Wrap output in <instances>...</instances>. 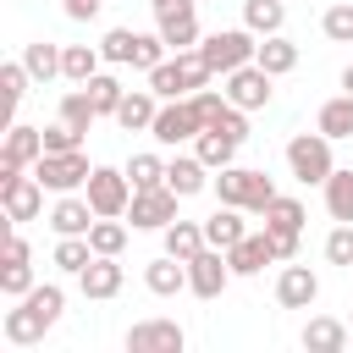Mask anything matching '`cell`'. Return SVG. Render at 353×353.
I'll return each mask as SVG.
<instances>
[{"mask_svg":"<svg viewBox=\"0 0 353 353\" xmlns=\"http://www.w3.org/2000/svg\"><path fill=\"white\" fill-rule=\"evenodd\" d=\"M298 243H303V232H270V248H276V265H287V259H298Z\"/></svg>","mask_w":353,"mask_h":353,"instance_id":"47","label":"cell"},{"mask_svg":"<svg viewBox=\"0 0 353 353\" xmlns=\"http://www.w3.org/2000/svg\"><path fill=\"white\" fill-rule=\"evenodd\" d=\"M342 88H347V94H353V61H347V66H342Z\"/></svg>","mask_w":353,"mask_h":353,"instance_id":"50","label":"cell"},{"mask_svg":"<svg viewBox=\"0 0 353 353\" xmlns=\"http://www.w3.org/2000/svg\"><path fill=\"white\" fill-rule=\"evenodd\" d=\"M55 116H61L66 127H77L83 138H88V132H94V121H99V110H94V99H88V88H83V83L61 94V105H55Z\"/></svg>","mask_w":353,"mask_h":353,"instance_id":"31","label":"cell"},{"mask_svg":"<svg viewBox=\"0 0 353 353\" xmlns=\"http://www.w3.org/2000/svg\"><path fill=\"white\" fill-rule=\"evenodd\" d=\"M320 33H325L331 44H353V0H331V6L320 11Z\"/></svg>","mask_w":353,"mask_h":353,"instance_id":"39","label":"cell"},{"mask_svg":"<svg viewBox=\"0 0 353 353\" xmlns=\"http://www.w3.org/2000/svg\"><path fill=\"white\" fill-rule=\"evenodd\" d=\"M132 44H138V28H110V33L99 39V55H105L110 66H132Z\"/></svg>","mask_w":353,"mask_h":353,"instance_id":"41","label":"cell"},{"mask_svg":"<svg viewBox=\"0 0 353 353\" xmlns=\"http://www.w3.org/2000/svg\"><path fill=\"white\" fill-rule=\"evenodd\" d=\"M281 22H287V0H243V28L248 33H281Z\"/></svg>","mask_w":353,"mask_h":353,"instance_id":"33","label":"cell"},{"mask_svg":"<svg viewBox=\"0 0 353 353\" xmlns=\"http://www.w3.org/2000/svg\"><path fill=\"white\" fill-rule=\"evenodd\" d=\"M88 243H94V254H116V259H121V248H127V221H121V215H99V221L88 226Z\"/></svg>","mask_w":353,"mask_h":353,"instance_id":"37","label":"cell"},{"mask_svg":"<svg viewBox=\"0 0 353 353\" xmlns=\"http://www.w3.org/2000/svg\"><path fill=\"white\" fill-rule=\"evenodd\" d=\"M320 193H325V215H331V221H353V171L336 165Z\"/></svg>","mask_w":353,"mask_h":353,"instance_id":"35","label":"cell"},{"mask_svg":"<svg viewBox=\"0 0 353 353\" xmlns=\"http://www.w3.org/2000/svg\"><path fill=\"white\" fill-rule=\"evenodd\" d=\"M325 265L353 270V221H336V226L325 232Z\"/></svg>","mask_w":353,"mask_h":353,"instance_id":"44","label":"cell"},{"mask_svg":"<svg viewBox=\"0 0 353 353\" xmlns=\"http://www.w3.org/2000/svg\"><path fill=\"white\" fill-rule=\"evenodd\" d=\"M226 259H232V276H259L265 265H276V248H270V232L259 226V232H248L237 248H226Z\"/></svg>","mask_w":353,"mask_h":353,"instance_id":"22","label":"cell"},{"mask_svg":"<svg viewBox=\"0 0 353 353\" xmlns=\"http://www.w3.org/2000/svg\"><path fill=\"white\" fill-rule=\"evenodd\" d=\"M28 303H33V309H39V314L55 325V320L66 314V287H61V281H39V287L28 292Z\"/></svg>","mask_w":353,"mask_h":353,"instance_id":"43","label":"cell"},{"mask_svg":"<svg viewBox=\"0 0 353 353\" xmlns=\"http://www.w3.org/2000/svg\"><path fill=\"white\" fill-rule=\"evenodd\" d=\"M254 61H259L270 77H287V72L298 66V44H292L287 33H265V39H259V50H254Z\"/></svg>","mask_w":353,"mask_h":353,"instance_id":"26","label":"cell"},{"mask_svg":"<svg viewBox=\"0 0 353 353\" xmlns=\"http://www.w3.org/2000/svg\"><path fill=\"white\" fill-rule=\"evenodd\" d=\"M0 83H6V110H17V105L28 99V83H33V77H28L22 61H6V66H0Z\"/></svg>","mask_w":353,"mask_h":353,"instance_id":"45","label":"cell"},{"mask_svg":"<svg viewBox=\"0 0 353 353\" xmlns=\"http://www.w3.org/2000/svg\"><path fill=\"white\" fill-rule=\"evenodd\" d=\"M199 132H204V121H199L193 99H160V116H154V127H149V138H154L160 149H182V143H193Z\"/></svg>","mask_w":353,"mask_h":353,"instance_id":"5","label":"cell"},{"mask_svg":"<svg viewBox=\"0 0 353 353\" xmlns=\"http://www.w3.org/2000/svg\"><path fill=\"white\" fill-rule=\"evenodd\" d=\"M303 221H309V210H303V199H292V193H276V199L265 204V215H259L265 232H303Z\"/></svg>","mask_w":353,"mask_h":353,"instance_id":"28","label":"cell"},{"mask_svg":"<svg viewBox=\"0 0 353 353\" xmlns=\"http://www.w3.org/2000/svg\"><path fill=\"white\" fill-rule=\"evenodd\" d=\"M22 66H28V77H33V83H50V77H61V44H50V39H33V44H22Z\"/></svg>","mask_w":353,"mask_h":353,"instance_id":"32","label":"cell"},{"mask_svg":"<svg viewBox=\"0 0 353 353\" xmlns=\"http://www.w3.org/2000/svg\"><path fill=\"white\" fill-rule=\"evenodd\" d=\"M210 193H215L221 204H237V210H248V215H265V204L276 199V182H270L265 171H254V165H221L215 182H210Z\"/></svg>","mask_w":353,"mask_h":353,"instance_id":"2","label":"cell"},{"mask_svg":"<svg viewBox=\"0 0 353 353\" xmlns=\"http://www.w3.org/2000/svg\"><path fill=\"white\" fill-rule=\"evenodd\" d=\"M243 215L248 210H237V204H215V215H204V243L210 248H237L248 237V221Z\"/></svg>","mask_w":353,"mask_h":353,"instance_id":"21","label":"cell"},{"mask_svg":"<svg viewBox=\"0 0 353 353\" xmlns=\"http://www.w3.org/2000/svg\"><path fill=\"white\" fill-rule=\"evenodd\" d=\"M188 347V331L176 320H138L127 325V353H182Z\"/></svg>","mask_w":353,"mask_h":353,"instance_id":"12","label":"cell"},{"mask_svg":"<svg viewBox=\"0 0 353 353\" xmlns=\"http://www.w3.org/2000/svg\"><path fill=\"white\" fill-rule=\"evenodd\" d=\"M171 6H188V0H149V11H171Z\"/></svg>","mask_w":353,"mask_h":353,"instance_id":"49","label":"cell"},{"mask_svg":"<svg viewBox=\"0 0 353 353\" xmlns=\"http://www.w3.org/2000/svg\"><path fill=\"white\" fill-rule=\"evenodd\" d=\"M143 287H149L154 298H176V292H188V265H182L176 254H160V259L143 265Z\"/></svg>","mask_w":353,"mask_h":353,"instance_id":"23","label":"cell"},{"mask_svg":"<svg viewBox=\"0 0 353 353\" xmlns=\"http://www.w3.org/2000/svg\"><path fill=\"white\" fill-rule=\"evenodd\" d=\"M314 127L331 138V143H342V138H353V94L342 88V94H331L325 105H320V116H314Z\"/></svg>","mask_w":353,"mask_h":353,"instance_id":"25","label":"cell"},{"mask_svg":"<svg viewBox=\"0 0 353 353\" xmlns=\"http://www.w3.org/2000/svg\"><path fill=\"white\" fill-rule=\"evenodd\" d=\"M254 50H259V33H248V28H215V33H204V39H199V55L210 61V72H215V77H226V72L248 66V61H254Z\"/></svg>","mask_w":353,"mask_h":353,"instance_id":"4","label":"cell"},{"mask_svg":"<svg viewBox=\"0 0 353 353\" xmlns=\"http://www.w3.org/2000/svg\"><path fill=\"white\" fill-rule=\"evenodd\" d=\"M160 237H165V254H176L182 265H188L193 254H204V248H210V243H204V221H182V215H176Z\"/></svg>","mask_w":353,"mask_h":353,"instance_id":"29","label":"cell"},{"mask_svg":"<svg viewBox=\"0 0 353 353\" xmlns=\"http://www.w3.org/2000/svg\"><path fill=\"white\" fill-rule=\"evenodd\" d=\"M127 176H132V188H165V160L154 149H143L127 160Z\"/></svg>","mask_w":353,"mask_h":353,"instance_id":"40","label":"cell"},{"mask_svg":"<svg viewBox=\"0 0 353 353\" xmlns=\"http://www.w3.org/2000/svg\"><path fill=\"white\" fill-rule=\"evenodd\" d=\"M287 171L303 182V188H325V176L336 171V154H331V138L314 127V132H292L287 138Z\"/></svg>","mask_w":353,"mask_h":353,"instance_id":"3","label":"cell"},{"mask_svg":"<svg viewBox=\"0 0 353 353\" xmlns=\"http://www.w3.org/2000/svg\"><path fill=\"white\" fill-rule=\"evenodd\" d=\"M276 303H281V309H314V303H320V276H314L309 265L287 259L281 276H276Z\"/></svg>","mask_w":353,"mask_h":353,"instance_id":"13","label":"cell"},{"mask_svg":"<svg viewBox=\"0 0 353 353\" xmlns=\"http://www.w3.org/2000/svg\"><path fill=\"white\" fill-rule=\"evenodd\" d=\"M66 149H83V132L77 127H66L61 116L44 127V154H66Z\"/></svg>","mask_w":353,"mask_h":353,"instance_id":"46","label":"cell"},{"mask_svg":"<svg viewBox=\"0 0 353 353\" xmlns=\"http://www.w3.org/2000/svg\"><path fill=\"white\" fill-rule=\"evenodd\" d=\"M347 325H353V314H347Z\"/></svg>","mask_w":353,"mask_h":353,"instance_id":"51","label":"cell"},{"mask_svg":"<svg viewBox=\"0 0 353 353\" xmlns=\"http://www.w3.org/2000/svg\"><path fill=\"white\" fill-rule=\"evenodd\" d=\"M215 83V72H210V61L199 55V44L193 50H171L154 72H149V88L160 94V99H188V94H199V88H210Z\"/></svg>","mask_w":353,"mask_h":353,"instance_id":"1","label":"cell"},{"mask_svg":"<svg viewBox=\"0 0 353 353\" xmlns=\"http://www.w3.org/2000/svg\"><path fill=\"white\" fill-rule=\"evenodd\" d=\"M188 99H193V110H199V121H204V127H221V121H226V110H232L226 88H199V94H188Z\"/></svg>","mask_w":353,"mask_h":353,"instance_id":"42","label":"cell"},{"mask_svg":"<svg viewBox=\"0 0 353 353\" xmlns=\"http://www.w3.org/2000/svg\"><path fill=\"white\" fill-rule=\"evenodd\" d=\"M33 287H39V276H33V265H28V259H6V265H0V298H11V303H17V298H28Z\"/></svg>","mask_w":353,"mask_h":353,"instance_id":"38","label":"cell"},{"mask_svg":"<svg viewBox=\"0 0 353 353\" xmlns=\"http://www.w3.org/2000/svg\"><path fill=\"white\" fill-rule=\"evenodd\" d=\"M99 66H105L99 44H61V77L66 83H88Z\"/></svg>","mask_w":353,"mask_h":353,"instance_id":"30","label":"cell"},{"mask_svg":"<svg viewBox=\"0 0 353 353\" xmlns=\"http://www.w3.org/2000/svg\"><path fill=\"white\" fill-rule=\"evenodd\" d=\"M99 6H105V0H61V11H66L72 22H94V17H99Z\"/></svg>","mask_w":353,"mask_h":353,"instance_id":"48","label":"cell"},{"mask_svg":"<svg viewBox=\"0 0 353 353\" xmlns=\"http://www.w3.org/2000/svg\"><path fill=\"white\" fill-rule=\"evenodd\" d=\"M121 281H127L121 259H116V254H94V259H88V270L77 276V292H83V298H94V303H105V298H116V292H121Z\"/></svg>","mask_w":353,"mask_h":353,"instance_id":"15","label":"cell"},{"mask_svg":"<svg viewBox=\"0 0 353 353\" xmlns=\"http://www.w3.org/2000/svg\"><path fill=\"white\" fill-rule=\"evenodd\" d=\"M221 83H226V99H232L237 110H248V116H254V110H265V105L276 99V77H270L259 61H248V66L226 72Z\"/></svg>","mask_w":353,"mask_h":353,"instance_id":"8","label":"cell"},{"mask_svg":"<svg viewBox=\"0 0 353 353\" xmlns=\"http://www.w3.org/2000/svg\"><path fill=\"white\" fill-rule=\"evenodd\" d=\"M88 259H94V243H88V237H55L50 265H55L61 276H83V270H88Z\"/></svg>","mask_w":353,"mask_h":353,"instance_id":"34","label":"cell"},{"mask_svg":"<svg viewBox=\"0 0 353 353\" xmlns=\"http://www.w3.org/2000/svg\"><path fill=\"white\" fill-rule=\"evenodd\" d=\"M83 88H88V99H94V110H99V116H116V105L127 99L121 77H116V72H105V66H99V72H94V77L83 83Z\"/></svg>","mask_w":353,"mask_h":353,"instance_id":"36","label":"cell"},{"mask_svg":"<svg viewBox=\"0 0 353 353\" xmlns=\"http://www.w3.org/2000/svg\"><path fill=\"white\" fill-rule=\"evenodd\" d=\"M210 182H215V171H210L199 154H171V160H165V188H171V193H182V199H199Z\"/></svg>","mask_w":353,"mask_h":353,"instance_id":"17","label":"cell"},{"mask_svg":"<svg viewBox=\"0 0 353 353\" xmlns=\"http://www.w3.org/2000/svg\"><path fill=\"white\" fill-rule=\"evenodd\" d=\"M0 154L33 171V160L44 154V127H28V121H11V127H6V149H0Z\"/></svg>","mask_w":353,"mask_h":353,"instance_id":"24","label":"cell"},{"mask_svg":"<svg viewBox=\"0 0 353 353\" xmlns=\"http://www.w3.org/2000/svg\"><path fill=\"white\" fill-rule=\"evenodd\" d=\"M154 116H160V94H154V88H127V99L116 105L110 121H116L121 132H149Z\"/></svg>","mask_w":353,"mask_h":353,"instance_id":"20","label":"cell"},{"mask_svg":"<svg viewBox=\"0 0 353 353\" xmlns=\"http://www.w3.org/2000/svg\"><path fill=\"white\" fill-rule=\"evenodd\" d=\"M176 204H182V193H171V188H132L127 221H132V232H165L176 221Z\"/></svg>","mask_w":353,"mask_h":353,"instance_id":"10","label":"cell"},{"mask_svg":"<svg viewBox=\"0 0 353 353\" xmlns=\"http://www.w3.org/2000/svg\"><path fill=\"white\" fill-rule=\"evenodd\" d=\"M154 33L171 44V50H193L199 39H204V28H199V11H193V0L188 6H171V11H154Z\"/></svg>","mask_w":353,"mask_h":353,"instance_id":"16","label":"cell"},{"mask_svg":"<svg viewBox=\"0 0 353 353\" xmlns=\"http://www.w3.org/2000/svg\"><path fill=\"white\" fill-rule=\"evenodd\" d=\"M298 342H303L309 353H342V347L353 342V325H347V320H336V314H309Z\"/></svg>","mask_w":353,"mask_h":353,"instance_id":"19","label":"cell"},{"mask_svg":"<svg viewBox=\"0 0 353 353\" xmlns=\"http://www.w3.org/2000/svg\"><path fill=\"white\" fill-rule=\"evenodd\" d=\"M232 287V259H226V248H204V254H193L188 259V292L193 298H221Z\"/></svg>","mask_w":353,"mask_h":353,"instance_id":"11","label":"cell"},{"mask_svg":"<svg viewBox=\"0 0 353 353\" xmlns=\"http://www.w3.org/2000/svg\"><path fill=\"white\" fill-rule=\"evenodd\" d=\"M44 182L33 176V171H17V176H6L0 182V210H6V221L11 226H22V221H39L44 215Z\"/></svg>","mask_w":353,"mask_h":353,"instance_id":"9","label":"cell"},{"mask_svg":"<svg viewBox=\"0 0 353 353\" xmlns=\"http://www.w3.org/2000/svg\"><path fill=\"white\" fill-rule=\"evenodd\" d=\"M83 193H88L94 215H127V204H132V176H127V165H94Z\"/></svg>","mask_w":353,"mask_h":353,"instance_id":"7","label":"cell"},{"mask_svg":"<svg viewBox=\"0 0 353 353\" xmlns=\"http://www.w3.org/2000/svg\"><path fill=\"white\" fill-rule=\"evenodd\" d=\"M88 154L83 149H66V154H39L33 160V176L50 188V193H83L88 188Z\"/></svg>","mask_w":353,"mask_h":353,"instance_id":"6","label":"cell"},{"mask_svg":"<svg viewBox=\"0 0 353 353\" xmlns=\"http://www.w3.org/2000/svg\"><path fill=\"white\" fill-rule=\"evenodd\" d=\"M237 149H243V143H237V138H226L221 127H204V132L193 138V154H199L210 171H221V165H237Z\"/></svg>","mask_w":353,"mask_h":353,"instance_id":"27","label":"cell"},{"mask_svg":"<svg viewBox=\"0 0 353 353\" xmlns=\"http://www.w3.org/2000/svg\"><path fill=\"white\" fill-rule=\"evenodd\" d=\"M0 331H6V342H11V347H39V342H44V331H50V320H44L28 298H17V309H6V320H0Z\"/></svg>","mask_w":353,"mask_h":353,"instance_id":"18","label":"cell"},{"mask_svg":"<svg viewBox=\"0 0 353 353\" xmlns=\"http://www.w3.org/2000/svg\"><path fill=\"white\" fill-rule=\"evenodd\" d=\"M94 221H99V215H94L88 193H55V210H50V232H55V237H88Z\"/></svg>","mask_w":353,"mask_h":353,"instance_id":"14","label":"cell"}]
</instances>
